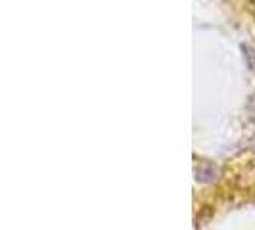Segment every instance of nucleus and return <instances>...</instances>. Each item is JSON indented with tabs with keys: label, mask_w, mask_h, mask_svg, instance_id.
Instances as JSON below:
<instances>
[{
	"label": "nucleus",
	"mask_w": 255,
	"mask_h": 230,
	"mask_svg": "<svg viewBox=\"0 0 255 230\" xmlns=\"http://www.w3.org/2000/svg\"><path fill=\"white\" fill-rule=\"evenodd\" d=\"M248 112H250V119H255V92L250 96V102H248Z\"/></svg>",
	"instance_id": "nucleus-3"
},
{
	"label": "nucleus",
	"mask_w": 255,
	"mask_h": 230,
	"mask_svg": "<svg viewBox=\"0 0 255 230\" xmlns=\"http://www.w3.org/2000/svg\"><path fill=\"white\" fill-rule=\"evenodd\" d=\"M248 138H250L252 144H255V119L248 121Z\"/></svg>",
	"instance_id": "nucleus-2"
},
{
	"label": "nucleus",
	"mask_w": 255,
	"mask_h": 230,
	"mask_svg": "<svg viewBox=\"0 0 255 230\" xmlns=\"http://www.w3.org/2000/svg\"><path fill=\"white\" fill-rule=\"evenodd\" d=\"M217 167L213 165V163H209V161H204V163H200V165L196 167V179L200 180V182H211V180L217 179Z\"/></svg>",
	"instance_id": "nucleus-1"
}]
</instances>
